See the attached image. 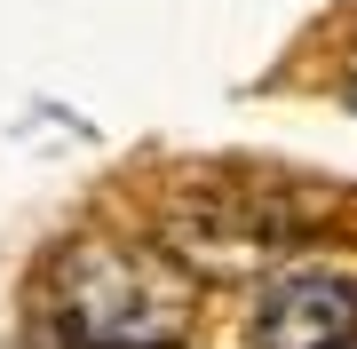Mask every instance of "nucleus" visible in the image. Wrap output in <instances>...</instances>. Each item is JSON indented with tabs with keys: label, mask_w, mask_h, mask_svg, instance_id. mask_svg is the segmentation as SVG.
Masks as SVG:
<instances>
[{
	"label": "nucleus",
	"mask_w": 357,
	"mask_h": 349,
	"mask_svg": "<svg viewBox=\"0 0 357 349\" xmlns=\"http://www.w3.org/2000/svg\"><path fill=\"white\" fill-rule=\"evenodd\" d=\"M342 95H349V111H357V79H349V88H342Z\"/></svg>",
	"instance_id": "obj_5"
},
{
	"label": "nucleus",
	"mask_w": 357,
	"mask_h": 349,
	"mask_svg": "<svg viewBox=\"0 0 357 349\" xmlns=\"http://www.w3.org/2000/svg\"><path fill=\"white\" fill-rule=\"evenodd\" d=\"M40 325L79 349H183L199 325V286L167 246L72 238L48 254Z\"/></svg>",
	"instance_id": "obj_1"
},
{
	"label": "nucleus",
	"mask_w": 357,
	"mask_h": 349,
	"mask_svg": "<svg viewBox=\"0 0 357 349\" xmlns=\"http://www.w3.org/2000/svg\"><path fill=\"white\" fill-rule=\"evenodd\" d=\"M246 341L255 349H357V286L333 270H294L262 286Z\"/></svg>",
	"instance_id": "obj_3"
},
{
	"label": "nucleus",
	"mask_w": 357,
	"mask_h": 349,
	"mask_svg": "<svg viewBox=\"0 0 357 349\" xmlns=\"http://www.w3.org/2000/svg\"><path fill=\"white\" fill-rule=\"evenodd\" d=\"M167 254L183 270H255V262H278L302 246V215L286 207V191H262V183H199L167 207Z\"/></svg>",
	"instance_id": "obj_2"
},
{
	"label": "nucleus",
	"mask_w": 357,
	"mask_h": 349,
	"mask_svg": "<svg viewBox=\"0 0 357 349\" xmlns=\"http://www.w3.org/2000/svg\"><path fill=\"white\" fill-rule=\"evenodd\" d=\"M24 349H79V341H64V334H56V325H40V318H32V334H24Z\"/></svg>",
	"instance_id": "obj_4"
}]
</instances>
